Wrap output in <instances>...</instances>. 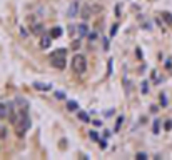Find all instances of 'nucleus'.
<instances>
[{"label":"nucleus","mask_w":172,"mask_h":160,"mask_svg":"<svg viewBox=\"0 0 172 160\" xmlns=\"http://www.w3.org/2000/svg\"><path fill=\"white\" fill-rule=\"evenodd\" d=\"M15 130L19 133V137H24L25 132L30 128L32 125V122H30V117H28V107H22L19 110V115H17V119H15Z\"/></svg>","instance_id":"nucleus-1"},{"label":"nucleus","mask_w":172,"mask_h":160,"mask_svg":"<svg viewBox=\"0 0 172 160\" xmlns=\"http://www.w3.org/2000/svg\"><path fill=\"white\" fill-rule=\"evenodd\" d=\"M65 53H67L65 48H60V50H57V52H53L52 57H50V63H52L55 68L64 70V68H65V65H67V62H65Z\"/></svg>","instance_id":"nucleus-2"},{"label":"nucleus","mask_w":172,"mask_h":160,"mask_svg":"<svg viewBox=\"0 0 172 160\" xmlns=\"http://www.w3.org/2000/svg\"><path fill=\"white\" fill-rule=\"evenodd\" d=\"M72 68H74L77 73H84V72H85V68H87V60H85V57H84L82 53L74 55V59H72Z\"/></svg>","instance_id":"nucleus-3"},{"label":"nucleus","mask_w":172,"mask_h":160,"mask_svg":"<svg viewBox=\"0 0 172 160\" xmlns=\"http://www.w3.org/2000/svg\"><path fill=\"white\" fill-rule=\"evenodd\" d=\"M10 105H7V103H0V119H7L8 115H10Z\"/></svg>","instance_id":"nucleus-4"},{"label":"nucleus","mask_w":172,"mask_h":160,"mask_svg":"<svg viewBox=\"0 0 172 160\" xmlns=\"http://www.w3.org/2000/svg\"><path fill=\"white\" fill-rule=\"evenodd\" d=\"M77 10H79V2H72V5L69 8V17H75Z\"/></svg>","instance_id":"nucleus-5"},{"label":"nucleus","mask_w":172,"mask_h":160,"mask_svg":"<svg viewBox=\"0 0 172 160\" xmlns=\"http://www.w3.org/2000/svg\"><path fill=\"white\" fill-rule=\"evenodd\" d=\"M60 35H62V28H60V27H53L52 32H50V37H52V39H59Z\"/></svg>","instance_id":"nucleus-6"},{"label":"nucleus","mask_w":172,"mask_h":160,"mask_svg":"<svg viewBox=\"0 0 172 160\" xmlns=\"http://www.w3.org/2000/svg\"><path fill=\"white\" fill-rule=\"evenodd\" d=\"M160 15H162V19L166 20L167 25H172V13L171 12H162Z\"/></svg>","instance_id":"nucleus-7"},{"label":"nucleus","mask_w":172,"mask_h":160,"mask_svg":"<svg viewBox=\"0 0 172 160\" xmlns=\"http://www.w3.org/2000/svg\"><path fill=\"white\" fill-rule=\"evenodd\" d=\"M67 107H69V110H70V112H75V110L79 108V103H77V102H74V100H70V102L67 103Z\"/></svg>","instance_id":"nucleus-8"},{"label":"nucleus","mask_w":172,"mask_h":160,"mask_svg":"<svg viewBox=\"0 0 172 160\" xmlns=\"http://www.w3.org/2000/svg\"><path fill=\"white\" fill-rule=\"evenodd\" d=\"M79 33L82 35V37H87V35H89V27L87 25H80L79 27Z\"/></svg>","instance_id":"nucleus-9"},{"label":"nucleus","mask_w":172,"mask_h":160,"mask_svg":"<svg viewBox=\"0 0 172 160\" xmlns=\"http://www.w3.org/2000/svg\"><path fill=\"white\" fill-rule=\"evenodd\" d=\"M40 47H42V48H49V47H50V37H44Z\"/></svg>","instance_id":"nucleus-10"},{"label":"nucleus","mask_w":172,"mask_h":160,"mask_svg":"<svg viewBox=\"0 0 172 160\" xmlns=\"http://www.w3.org/2000/svg\"><path fill=\"white\" fill-rule=\"evenodd\" d=\"M79 119L84 120V122H90V119H89V113H85V112H80L79 113Z\"/></svg>","instance_id":"nucleus-11"},{"label":"nucleus","mask_w":172,"mask_h":160,"mask_svg":"<svg viewBox=\"0 0 172 160\" xmlns=\"http://www.w3.org/2000/svg\"><path fill=\"white\" fill-rule=\"evenodd\" d=\"M152 132L157 135L159 133V120H154V127H152Z\"/></svg>","instance_id":"nucleus-12"},{"label":"nucleus","mask_w":172,"mask_h":160,"mask_svg":"<svg viewBox=\"0 0 172 160\" xmlns=\"http://www.w3.org/2000/svg\"><path fill=\"white\" fill-rule=\"evenodd\" d=\"M35 85V88H39V90H49L50 88V85H40V83H33Z\"/></svg>","instance_id":"nucleus-13"},{"label":"nucleus","mask_w":172,"mask_h":160,"mask_svg":"<svg viewBox=\"0 0 172 160\" xmlns=\"http://www.w3.org/2000/svg\"><path fill=\"white\" fill-rule=\"evenodd\" d=\"M89 135H90V139H92V140H95V142H99V133H97V132H90V133H89Z\"/></svg>","instance_id":"nucleus-14"},{"label":"nucleus","mask_w":172,"mask_h":160,"mask_svg":"<svg viewBox=\"0 0 172 160\" xmlns=\"http://www.w3.org/2000/svg\"><path fill=\"white\" fill-rule=\"evenodd\" d=\"M160 103L166 107L167 105V97H166V93H160Z\"/></svg>","instance_id":"nucleus-15"},{"label":"nucleus","mask_w":172,"mask_h":160,"mask_svg":"<svg viewBox=\"0 0 172 160\" xmlns=\"http://www.w3.org/2000/svg\"><path fill=\"white\" fill-rule=\"evenodd\" d=\"M55 97H57L59 100H64V99H65V93H64V92H55Z\"/></svg>","instance_id":"nucleus-16"},{"label":"nucleus","mask_w":172,"mask_h":160,"mask_svg":"<svg viewBox=\"0 0 172 160\" xmlns=\"http://www.w3.org/2000/svg\"><path fill=\"white\" fill-rule=\"evenodd\" d=\"M5 135H7V130L3 127H0V139H5Z\"/></svg>","instance_id":"nucleus-17"},{"label":"nucleus","mask_w":172,"mask_h":160,"mask_svg":"<svg viewBox=\"0 0 172 160\" xmlns=\"http://www.w3.org/2000/svg\"><path fill=\"white\" fill-rule=\"evenodd\" d=\"M122 122H124V117H119V119H117V130L120 128V125H122Z\"/></svg>","instance_id":"nucleus-18"},{"label":"nucleus","mask_w":172,"mask_h":160,"mask_svg":"<svg viewBox=\"0 0 172 160\" xmlns=\"http://www.w3.org/2000/svg\"><path fill=\"white\" fill-rule=\"evenodd\" d=\"M172 128V120H167V123H166V130H171Z\"/></svg>","instance_id":"nucleus-19"},{"label":"nucleus","mask_w":172,"mask_h":160,"mask_svg":"<svg viewBox=\"0 0 172 160\" xmlns=\"http://www.w3.org/2000/svg\"><path fill=\"white\" fill-rule=\"evenodd\" d=\"M135 157H137V159H147V155H146V153H142V152H140V153H137Z\"/></svg>","instance_id":"nucleus-20"},{"label":"nucleus","mask_w":172,"mask_h":160,"mask_svg":"<svg viewBox=\"0 0 172 160\" xmlns=\"http://www.w3.org/2000/svg\"><path fill=\"white\" fill-rule=\"evenodd\" d=\"M82 17H89V8H85V10H82Z\"/></svg>","instance_id":"nucleus-21"},{"label":"nucleus","mask_w":172,"mask_h":160,"mask_svg":"<svg viewBox=\"0 0 172 160\" xmlns=\"http://www.w3.org/2000/svg\"><path fill=\"white\" fill-rule=\"evenodd\" d=\"M92 123H94L95 127H100V125H102V122H99V120H94Z\"/></svg>","instance_id":"nucleus-22"}]
</instances>
